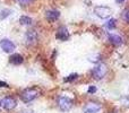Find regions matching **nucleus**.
<instances>
[{"mask_svg":"<svg viewBox=\"0 0 129 113\" xmlns=\"http://www.w3.org/2000/svg\"><path fill=\"white\" fill-rule=\"evenodd\" d=\"M96 91H98V88H96L95 86H89L88 89H87V93L88 94H94Z\"/></svg>","mask_w":129,"mask_h":113,"instance_id":"nucleus-19","label":"nucleus"},{"mask_svg":"<svg viewBox=\"0 0 129 113\" xmlns=\"http://www.w3.org/2000/svg\"><path fill=\"white\" fill-rule=\"evenodd\" d=\"M57 105L58 107L63 112H67L73 107L74 105V101L71 98H69L68 96H63V95H60L58 98H57Z\"/></svg>","mask_w":129,"mask_h":113,"instance_id":"nucleus-3","label":"nucleus"},{"mask_svg":"<svg viewBox=\"0 0 129 113\" xmlns=\"http://www.w3.org/2000/svg\"><path fill=\"white\" fill-rule=\"evenodd\" d=\"M121 17H122V19L125 20L127 24H129V8H126L125 10H122Z\"/></svg>","mask_w":129,"mask_h":113,"instance_id":"nucleus-16","label":"nucleus"},{"mask_svg":"<svg viewBox=\"0 0 129 113\" xmlns=\"http://www.w3.org/2000/svg\"><path fill=\"white\" fill-rule=\"evenodd\" d=\"M59 17H60V11L56 10V9H50V10H47V13H45V18L50 23L58 20Z\"/></svg>","mask_w":129,"mask_h":113,"instance_id":"nucleus-10","label":"nucleus"},{"mask_svg":"<svg viewBox=\"0 0 129 113\" xmlns=\"http://www.w3.org/2000/svg\"><path fill=\"white\" fill-rule=\"evenodd\" d=\"M56 37L57 40L59 41H67L69 39V31L66 26H60L58 29H57V33H56Z\"/></svg>","mask_w":129,"mask_h":113,"instance_id":"nucleus-9","label":"nucleus"},{"mask_svg":"<svg viewBox=\"0 0 129 113\" xmlns=\"http://www.w3.org/2000/svg\"><path fill=\"white\" fill-rule=\"evenodd\" d=\"M0 48L6 53H11L16 49V44L13 41L9 40V39H4V40L0 41Z\"/></svg>","mask_w":129,"mask_h":113,"instance_id":"nucleus-7","label":"nucleus"},{"mask_svg":"<svg viewBox=\"0 0 129 113\" xmlns=\"http://www.w3.org/2000/svg\"><path fill=\"white\" fill-rule=\"evenodd\" d=\"M125 1H126V0H116L117 4H123Z\"/></svg>","mask_w":129,"mask_h":113,"instance_id":"nucleus-21","label":"nucleus"},{"mask_svg":"<svg viewBox=\"0 0 129 113\" xmlns=\"http://www.w3.org/2000/svg\"><path fill=\"white\" fill-rule=\"evenodd\" d=\"M10 14H11L10 9H4V10H1V13H0V19H6Z\"/></svg>","mask_w":129,"mask_h":113,"instance_id":"nucleus-17","label":"nucleus"},{"mask_svg":"<svg viewBox=\"0 0 129 113\" xmlns=\"http://www.w3.org/2000/svg\"><path fill=\"white\" fill-rule=\"evenodd\" d=\"M32 23H33V20H32L31 17H28V16H20L19 17V24L20 25H24V26H27V25H32Z\"/></svg>","mask_w":129,"mask_h":113,"instance_id":"nucleus-13","label":"nucleus"},{"mask_svg":"<svg viewBox=\"0 0 129 113\" xmlns=\"http://www.w3.org/2000/svg\"><path fill=\"white\" fill-rule=\"evenodd\" d=\"M94 14L101 19H105V18H109L112 15V10L110 7L107 6H96L94 8Z\"/></svg>","mask_w":129,"mask_h":113,"instance_id":"nucleus-5","label":"nucleus"},{"mask_svg":"<svg viewBox=\"0 0 129 113\" xmlns=\"http://www.w3.org/2000/svg\"><path fill=\"white\" fill-rule=\"evenodd\" d=\"M102 109V105L100 103L96 102H88L86 105L84 106L83 111L84 113H99Z\"/></svg>","mask_w":129,"mask_h":113,"instance_id":"nucleus-8","label":"nucleus"},{"mask_svg":"<svg viewBox=\"0 0 129 113\" xmlns=\"http://www.w3.org/2000/svg\"><path fill=\"white\" fill-rule=\"evenodd\" d=\"M16 1H17L18 4L20 5V6H26V5L31 4L32 0H16Z\"/></svg>","mask_w":129,"mask_h":113,"instance_id":"nucleus-18","label":"nucleus"},{"mask_svg":"<svg viewBox=\"0 0 129 113\" xmlns=\"http://www.w3.org/2000/svg\"><path fill=\"white\" fill-rule=\"evenodd\" d=\"M0 87H2V88H8V87H9V85L7 84V83L1 82V80H0Z\"/></svg>","mask_w":129,"mask_h":113,"instance_id":"nucleus-20","label":"nucleus"},{"mask_svg":"<svg viewBox=\"0 0 129 113\" xmlns=\"http://www.w3.org/2000/svg\"><path fill=\"white\" fill-rule=\"evenodd\" d=\"M9 62L11 64H14V66H19V64H22L24 62V58L19 53H13L9 57Z\"/></svg>","mask_w":129,"mask_h":113,"instance_id":"nucleus-12","label":"nucleus"},{"mask_svg":"<svg viewBox=\"0 0 129 113\" xmlns=\"http://www.w3.org/2000/svg\"><path fill=\"white\" fill-rule=\"evenodd\" d=\"M0 106L4 110L11 111V110H14L17 106V101H16L13 96H6V97H4L0 101Z\"/></svg>","mask_w":129,"mask_h":113,"instance_id":"nucleus-4","label":"nucleus"},{"mask_svg":"<svg viewBox=\"0 0 129 113\" xmlns=\"http://www.w3.org/2000/svg\"><path fill=\"white\" fill-rule=\"evenodd\" d=\"M41 95V91L38 87H28L20 93V100L24 103H31Z\"/></svg>","mask_w":129,"mask_h":113,"instance_id":"nucleus-1","label":"nucleus"},{"mask_svg":"<svg viewBox=\"0 0 129 113\" xmlns=\"http://www.w3.org/2000/svg\"><path fill=\"white\" fill-rule=\"evenodd\" d=\"M107 72H108L107 64L100 62V63H96V66L91 70V76L93 77V79L101 80L107 76Z\"/></svg>","mask_w":129,"mask_h":113,"instance_id":"nucleus-2","label":"nucleus"},{"mask_svg":"<svg viewBox=\"0 0 129 113\" xmlns=\"http://www.w3.org/2000/svg\"><path fill=\"white\" fill-rule=\"evenodd\" d=\"M117 26V19L116 18H110L109 20H107V23H105V27H107L108 29H114Z\"/></svg>","mask_w":129,"mask_h":113,"instance_id":"nucleus-14","label":"nucleus"},{"mask_svg":"<svg viewBox=\"0 0 129 113\" xmlns=\"http://www.w3.org/2000/svg\"><path fill=\"white\" fill-rule=\"evenodd\" d=\"M109 42L111 43L113 47H120L121 44L123 43V39L121 37L119 34H117V33H111V34H109Z\"/></svg>","mask_w":129,"mask_h":113,"instance_id":"nucleus-11","label":"nucleus"},{"mask_svg":"<svg viewBox=\"0 0 129 113\" xmlns=\"http://www.w3.org/2000/svg\"><path fill=\"white\" fill-rule=\"evenodd\" d=\"M77 78H78V73H71V75L67 76L66 78H63V82H66V83H71V82H74V80H76Z\"/></svg>","mask_w":129,"mask_h":113,"instance_id":"nucleus-15","label":"nucleus"},{"mask_svg":"<svg viewBox=\"0 0 129 113\" xmlns=\"http://www.w3.org/2000/svg\"><path fill=\"white\" fill-rule=\"evenodd\" d=\"M39 40V34L35 29H28L25 34V44L27 47H33L38 43Z\"/></svg>","mask_w":129,"mask_h":113,"instance_id":"nucleus-6","label":"nucleus"},{"mask_svg":"<svg viewBox=\"0 0 129 113\" xmlns=\"http://www.w3.org/2000/svg\"><path fill=\"white\" fill-rule=\"evenodd\" d=\"M20 113H33V112H29V111H25V112H20Z\"/></svg>","mask_w":129,"mask_h":113,"instance_id":"nucleus-22","label":"nucleus"}]
</instances>
